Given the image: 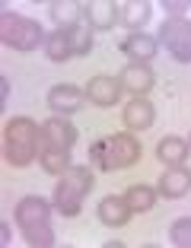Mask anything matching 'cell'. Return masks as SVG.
Returning a JSON list of instances; mask_svg holds the SVG:
<instances>
[{
	"label": "cell",
	"mask_w": 191,
	"mask_h": 248,
	"mask_svg": "<svg viewBox=\"0 0 191 248\" xmlns=\"http://www.w3.org/2000/svg\"><path fill=\"white\" fill-rule=\"evenodd\" d=\"M16 226H19L22 239L32 248H51L54 245V229H51V204L38 194L22 197L16 204Z\"/></svg>",
	"instance_id": "6da1fadb"
},
{
	"label": "cell",
	"mask_w": 191,
	"mask_h": 248,
	"mask_svg": "<svg viewBox=\"0 0 191 248\" xmlns=\"http://www.w3.org/2000/svg\"><path fill=\"white\" fill-rule=\"evenodd\" d=\"M38 146H42V127L26 115L10 118L7 131H3V156H7L10 166L16 169L29 166L38 156Z\"/></svg>",
	"instance_id": "7a4b0ae2"
},
{
	"label": "cell",
	"mask_w": 191,
	"mask_h": 248,
	"mask_svg": "<svg viewBox=\"0 0 191 248\" xmlns=\"http://www.w3.org/2000/svg\"><path fill=\"white\" fill-rule=\"evenodd\" d=\"M93 188V169L89 166H70L54 185V210L61 217H77L83 210V197Z\"/></svg>",
	"instance_id": "3957f363"
},
{
	"label": "cell",
	"mask_w": 191,
	"mask_h": 248,
	"mask_svg": "<svg viewBox=\"0 0 191 248\" xmlns=\"http://www.w3.org/2000/svg\"><path fill=\"white\" fill-rule=\"evenodd\" d=\"M0 42L13 48V51H35L38 45L45 48L48 35H45L42 22L29 19V16H19L13 10H3L0 13Z\"/></svg>",
	"instance_id": "277c9868"
},
{
	"label": "cell",
	"mask_w": 191,
	"mask_h": 248,
	"mask_svg": "<svg viewBox=\"0 0 191 248\" xmlns=\"http://www.w3.org/2000/svg\"><path fill=\"white\" fill-rule=\"evenodd\" d=\"M156 42H159L178 64H191V19H185V16H166V19L159 22Z\"/></svg>",
	"instance_id": "5b68a950"
},
{
	"label": "cell",
	"mask_w": 191,
	"mask_h": 248,
	"mask_svg": "<svg viewBox=\"0 0 191 248\" xmlns=\"http://www.w3.org/2000/svg\"><path fill=\"white\" fill-rule=\"evenodd\" d=\"M77 143V127L67 121L64 115H54L48 121H42V146H51V150H74ZM38 146V150H42Z\"/></svg>",
	"instance_id": "8992f818"
},
{
	"label": "cell",
	"mask_w": 191,
	"mask_h": 248,
	"mask_svg": "<svg viewBox=\"0 0 191 248\" xmlns=\"http://www.w3.org/2000/svg\"><path fill=\"white\" fill-rule=\"evenodd\" d=\"M118 51L125 58H131V64H150L156 58V51H159V42L153 35H147V32H127L121 38V45H118Z\"/></svg>",
	"instance_id": "52a82bcc"
},
{
	"label": "cell",
	"mask_w": 191,
	"mask_h": 248,
	"mask_svg": "<svg viewBox=\"0 0 191 248\" xmlns=\"http://www.w3.org/2000/svg\"><path fill=\"white\" fill-rule=\"evenodd\" d=\"M86 99L93 105H99V108H109V105H115L118 99H121V93H125V86H121V80L118 77H93V80L86 83Z\"/></svg>",
	"instance_id": "ba28073f"
},
{
	"label": "cell",
	"mask_w": 191,
	"mask_h": 248,
	"mask_svg": "<svg viewBox=\"0 0 191 248\" xmlns=\"http://www.w3.org/2000/svg\"><path fill=\"white\" fill-rule=\"evenodd\" d=\"M83 99H86V93L77 86H70V83H58V86L48 89V105H51L54 115H74V111L83 108Z\"/></svg>",
	"instance_id": "9c48e42d"
},
{
	"label": "cell",
	"mask_w": 191,
	"mask_h": 248,
	"mask_svg": "<svg viewBox=\"0 0 191 248\" xmlns=\"http://www.w3.org/2000/svg\"><path fill=\"white\" fill-rule=\"evenodd\" d=\"M121 121H125V127L131 134L137 131H147V127H153L156 121V108L143 99V95H137V99H131V102L125 105V111H121Z\"/></svg>",
	"instance_id": "30bf717a"
},
{
	"label": "cell",
	"mask_w": 191,
	"mask_h": 248,
	"mask_svg": "<svg viewBox=\"0 0 191 248\" xmlns=\"http://www.w3.org/2000/svg\"><path fill=\"white\" fill-rule=\"evenodd\" d=\"M188 191H191V169H185V166H169L166 175H159V185H156V194L169 197V201L185 197Z\"/></svg>",
	"instance_id": "8fae6325"
},
{
	"label": "cell",
	"mask_w": 191,
	"mask_h": 248,
	"mask_svg": "<svg viewBox=\"0 0 191 248\" xmlns=\"http://www.w3.org/2000/svg\"><path fill=\"white\" fill-rule=\"evenodd\" d=\"M109 150H111V162L115 169H125V166H134L140 159V143L134 140V134H111L109 137Z\"/></svg>",
	"instance_id": "7c38bea8"
},
{
	"label": "cell",
	"mask_w": 191,
	"mask_h": 248,
	"mask_svg": "<svg viewBox=\"0 0 191 248\" xmlns=\"http://www.w3.org/2000/svg\"><path fill=\"white\" fill-rule=\"evenodd\" d=\"M121 86L127 89V93H134V95H147L150 89H153V83H156V77H153V70H150V64H127L125 70H121Z\"/></svg>",
	"instance_id": "4fadbf2b"
},
{
	"label": "cell",
	"mask_w": 191,
	"mask_h": 248,
	"mask_svg": "<svg viewBox=\"0 0 191 248\" xmlns=\"http://www.w3.org/2000/svg\"><path fill=\"white\" fill-rule=\"evenodd\" d=\"M99 219H102L105 226H111V229H118V226H125L127 219H131V207H127V201H125V194L118 197V194H109V197H102L99 201Z\"/></svg>",
	"instance_id": "5bb4252c"
},
{
	"label": "cell",
	"mask_w": 191,
	"mask_h": 248,
	"mask_svg": "<svg viewBox=\"0 0 191 248\" xmlns=\"http://www.w3.org/2000/svg\"><path fill=\"white\" fill-rule=\"evenodd\" d=\"M150 13H153V7L147 0H127L118 7V26H125L131 32H143V26L150 22Z\"/></svg>",
	"instance_id": "9a60e30c"
},
{
	"label": "cell",
	"mask_w": 191,
	"mask_h": 248,
	"mask_svg": "<svg viewBox=\"0 0 191 248\" xmlns=\"http://www.w3.org/2000/svg\"><path fill=\"white\" fill-rule=\"evenodd\" d=\"M86 26L89 29H111V26H118V7L111 3V0H93V3H86Z\"/></svg>",
	"instance_id": "2e32d148"
},
{
	"label": "cell",
	"mask_w": 191,
	"mask_h": 248,
	"mask_svg": "<svg viewBox=\"0 0 191 248\" xmlns=\"http://www.w3.org/2000/svg\"><path fill=\"white\" fill-rule=\"evenodd\" d=\"M83 3H77V0H58V3H51L48 7V16H51V22L58 26V29H74V26H80V16H83Z\"/></svg>",
	"instance_id": "e0dca14e"
},
{
	"label": "cell",
	"mask_w": 191,
	"mask_h": 248,
	"mask_svg": "<svg viewBox=\"0 0 191 248\" xmlns=\"http://www.w3.org/2000/svg\"><path fill=\"white\" fill-rule=\"evenodd\" d=\"M188 153H191V146H188V140H182V137H162L159 146H156V156H159V162L166 169L169 166H185Z\"/></svg>",
	"instance_id": "ac0fdd59"
},
{
	"label": "cell",
	"mask_w": 191,
	"mask_h": 248,
	"mask_svg": "<svg viewBox=\"0 0 191 248\" xmlns=\"http://www.w3.org/2000/svg\"><path fill=\"white\" fill-rule=\"evenodd\" d=\"M45 54H48V61H54V64H64V61H70V58H74L70 35H67L64 29H54L51 35H48V42H45Z\"/></svg>",
	"instance_id": "d6986e66"
},
{
	"label": "cell",
	"mask_w": 191,
	"mask_h": 248,
	"mask_svg": "<svg viewBox=\"0 0 191 248\" xmlns=\"http://www.w3.org/2000/svg\"><path fill=\"white\" fill-rule=\"evenodd\" d=\"M38 162L48 175H64L70 169V150H51V146H42L38 150Z\"/></svg>",
	"instance_id": "ffe728a7"
},
{
	"label": "cell",
	"mask_w": 191,
	"mask_h": 248,
	"mask_svg": "<svg viewBox=\"0 0 191 248\" xmlns=\"http://www.w3.org/2000/svg\"><path fill=\"white\" fill-rule=\"evenodd\" d=\"M125 201L134 213H147V210L156 207V191L147 188V185H131V188L125 191Z\"/></svg>",
	"instance_id": "44dd1931"
},
{
	"label": "cell",
	"mask_w": 191,
	"mask_h": 248,
	"mask_svg": "<svg viewBox=\"0 0 191 248\" xmlns=\"http://www.w3.org/2000/svg\"><path fill=\"white\" fill-rule=\"evenodd\" d=\"M67 35H70V48H74L77 58H86V54L93 51V29H89L86 22H80V26H74V29H67Z\"/></svg>",
	"instance_id": "7402d4cb"
},
{
	"label": "cell",
	"mask_w": 191,
	"mask_h": 248,
	"mask_svg": "<svg viewBox=\"0 0 191 248\" xmlns=\"http://www.w3.org/2000/svg\"><path fill=\"white\" fill-rule=\"evenodd\" d=\"M89 162H93L99 172H111V169H115V162H111V150H109V137L96 140V143L89 146Z\"/></svg>",
	"instance_id": "603a6c76"
},
{
	"label": "cell",
	"mask_w": 191,
	"mask_h": 248,
	"mask_svg": "<svg viewBox=\"0 0 191 248\" xmlns=\"http://www.w3.org/2000/svg\"><path fill=\"white\" fill-rule=\"evenodd\" d=\"M169 239H172V245H178V248H191V217H182V219L172 223Z\"/></svg>",
	"instance_id": "cb8c5ba5"
},
{
	"label": "cell",
	"mask_w": 191,
	"mask_h": 248,
	"mask_svg": "<svg viewBox=\"0 0 191 248\" xmlns=\"http://www.w3.org/2000/svg\"><path fill=\"white\" fill-rule=\"evenodd\" d=\"M162 10L169 16H182L185 10H191V0H162Z\"/></svg>",
	"instance_id": "d4e9b609"
},
{
	"label": "cell",
	"mask_w": 191,
	"mask_h": 248,
	"mask_svg": "<svg viewBox=\"0 0 191 248\" xmlns=\"http://www.w3.org/2000/svg\"><path fill=\"white\" fill-rule=\"evenodd\" d=\"M7 99H10V83L0 80V108H7Z\"/></svg>",
	"instance_id": "484cf974"
},
{
	"label": "cell",
	"mask_w": 191,
	"mask_h": 248,
	"mask_svg": "<svg viewBox=\"0 0 191 248\" xmlns=\"http://www.w3.org/2000/svg\"><path fill=\"white\" fill-rule=\"evenodd\" d=\"M0 239H3V245H10V226L7 223H0Z\"/></svg>",
	"instance_id": "4316f807"
},
{
	"label": "cell",
	"mask_w": 191,
	"mask_h": 248,
	"mask_svg": "<svg viewBox=\"0 0 191 248\" xmlns=\"http://www.w3.org/2000/svg\"><path fill=\"white\" fill-rule=\"evenodd\" d=\"M188 146H191V140H188Z\"/></svg>",
	"instance_id": "83f0119b"
}]
</instances>
